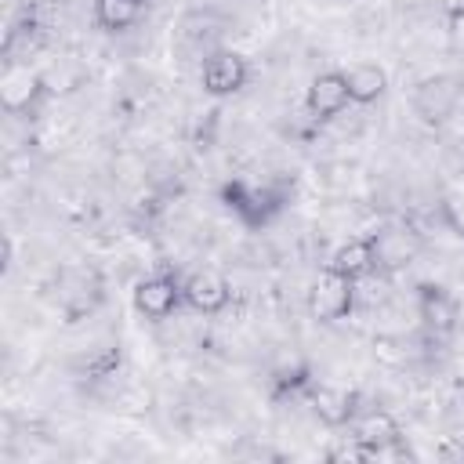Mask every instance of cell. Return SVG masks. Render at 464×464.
I'll return each instance as SVG.
<instances>
[{
    "label": "cell",
    "mask_w": 464,
    "mask_h": 464,
    "mask_svg": "<svg viewBox=\"0 0 464 464\" xmlns=\"http://www.w3.org/2000/svg\"><path fill=\"white\" fill-rule=\"evenodd\" d=\"M250 80V62L232 51V47H218L203 58L199 65V83L210 98H228V94H239Z\"/></svg>",
    "instance_id": "7"
},
{
    "label": "cell",
    "mask_w": 464,
    "mask_h": 464,
    "mask_svg": "<svg viewBox=\"0 0 464 464\" xmlns=\"http://www.w3.org/2000/svg\"><path fill=\"white\" fill-rule=\"evenodd\" d=\"M370 239L377 250V272H399L424 250L420 232H413L410 225H384V228L370 232Z\"/></svg>",
    "instance_id": "9"
},
{
    "label": "cell",
    "mask_w": 464,
    "mask_h": 464,
    "mask_svg": "<svg viewBox=\"0 0 464 464\" xmlns=\"http://www.w3.org/2000/svg\"><path fill=\"white\" fill-rule=\"evenodd\" d=\"M105 301V279L94 265L80 261V265H65L58 272L54 283V304L65 315V323H80L87 315H94Z\"/></svg>",
    "instance_id": "1"
},
{
    "label": "cell",
    "mask_w": 464,
    "mask_h": 464,
    "mask_svg": "<svg viewBox=\"0 0 464 464\" xmlns=\"http://www.w3.org/2000/svg\"><path fill=\"white\" fill-rule=\"evenodd\" d=\"M181 290H185V304L199 315H221L232 301V286L221 272H210V268H199L192 276L181 279Z\"/></svg>",
    "instance_id": "13"
},
{
    "label": "cell",
    "mask_w": 464,
    "mask_h": 464,
    "mask_svg": "<svg viewBox=\"0 0 464 464\" xmlns=\"http://www.w3.org/2000/svg\"><path fill=\"white\" fill-rule=\"evenodd\" d=\"M181 304H185V290L174 272H152L134 283V308H138V315H145L152 323L170 319Z\"/></svg>",
    "instance_id": "8"
},
{
    "label": "cell",
    "mask_w": 464,
    "mask_h": 464,
    "mask_svg": "<svg viewBox=\"0 0 464 464\" xmlns=\"http://www.w3.org/2000/svg\"><path fill=\"white\" fill-rule=\"evenodd\" d=\"M308 392H312V366L304 359H290V362L272 370V399L276 402L297 399V395H308Z\"/></svg>",
    "instance_id": "18"
},
{
    "label": "cell",
    "mask_w": 464,
    "mask_h": 464,
    "mask_svg": "<svg viewBox=\"0 0 464 464\" xmlns=\"http://www.w3.org/2000/svg\"><path fill=\"white\" fill-rule=\"evenodd\" d=\"M348 439H355L359 446H366L373 457H384L392 446H399L406 435H402V424L388 413V410H381V406H373V410H362V413H355V420H352V435Z\"/></svg>",
    "instance_id": "12"
},
{
    "label": "cell",
    "mask_w": 464,
    "mask_h": 464,
    "mask_svg": "<svg viewBox=\"0 0 464 464\" xmlns=\"http://www.w3.org/2000/svg\"><path fill=\"white\" fill-rule=\"evenodd\" d=\"M442 221L464 239V181L453 185V188L442 196Z\"/></svg>",
    "instance_id": "19"
},
{
    "label": "cell",
    "mask_w": 464,
    "mask_h": 464,
    "mask_svg": "<svg viewBox=\"0 0 464 464\" xmlns=\"http://www.w3.org/2000/svg\"><path fill=\"white\" fill-rule=\"evenodd\" d=\"M457 102H460V80L450 76V72H435V76H424L417 87H413V116L424 123V127H442L453 120L457 112Z\"/></svg>",
    "instance_id": "4"
},
{
    "label": "cell",
    "mask_w": 464,
    "mask_h": 464,
    "mask_svg": "<svg viewBox=\"0 0 464 464\" xmlns=\"http://www.w3.org/2000/svg\"><path fill=\"white\" fill-rule=\"evenodd\" d=\"M413 304H417L420 326H424L431 337H450V334L460 326V301H457L453 290L442 286V283H431V279L417 283Z\"/></svg>",
    "instance_id": "6"
},
{
    "label": "cell",
    "mask_w": 464,
    "mask_h": 464,
    "mask_svg": "<svg viewBox=\"0 0 464 464\" xmlns=\"http://www.w3.org/2000/svg\"><path fill=\"white\" fill-rule=\"evenodd\" d=\"M44 47V25L36 14H22L4 33V62H29Z\"/></svg>",
    "instance_id": "15"
},
{
    "label": "cell",
    "mask_w": 464,
    "mask_h": 464,
    "mask_svg": "<svg viewBox=\"0 0 464 464\" xmlns=\"http://www.w3.org/2000/svg\"><path fill=\"white\" fill-rule=\"evenodd\" d=\"M47 98V80L29 69V62H4L0 105L11 116H33Z\"/></svg>",
    "instance_id": "5"
},
{
    "label": "cell",
    "mask_w": 464,
    "mask_h": 464,
    "mask_svg": "<svg viewBox=\"0 0 464 464\" xmlns=\"http://www.w3.org/2000/svg\"><path fill=\"white\" fill-rule=\"evenodd\" d=\"M145 0H94V25L102 33H127L145 18Z\"/></svg>",
    "instance_id": "17"
},
{
    "label": "cell",
    "mask_w": 464,
    "mask_h": 464,
    "mask_svg": "<svg viewBox=\"0 0 464 464\" xmlns=\"http://www.w3.org/2000/svg\"><path fill=\"white\" fill-rule=\"evenodd\" d=\"M344 80H348L352 105H373L388 91V72L377 62H355L352 69H344Z\"/></svg>",
    "instance_id": "16"
},
{
    "label": "cell",
    "mask_w": 464,
    "mask_h": 464,
    "mask_svg": "<svg viewBox=\"0 0 464 464\" xmlns=\"http://www.w3.org/2000/svg\"><path fill=\"white\" fill-rule=\"evenodd\" d=\"M352 308H355V279L326 265L308 286V315L315 323H341L352 315Z\"/></svg>",
    "instance_id": "3"
},
{
    "label": "cell",
    "mask_w": 464,
    "mask_h": 464,
    "mask_svg": "<svg viewBox=\"0 0 464 464\" xmlns=\"http://www.w3.org/2000/svg\"><path fill=\"white\" fill-rule=\"evenodd\" d=\"M348 105H352V98H348V80H344V72L326 69V72L312 76V83H308V91H304V109H308L312 120L326 123V120L341 116Z\"/></svg>",
    "instance_id": "11"
},
{
    "label": "cell",
    "mask_w": 464,
    "mask_h": 464,
    "mask_svg": "<svg viewBox=\"0 0 464 464\" xmlns=\"http://www.w3.org/2000/svg\"><path fill=\"white\" fill-rule=\"evenodd\" d=\"M326 265L337 268L341 276L355 279V283L366 279V276H373V272H377V250H373V239H370V236H359V239L341 243V246L330 254Z\"/></svg>",
    "instance_id": "14"
},
{
    "label": "cell",
    "mask_w": 464,
    "mask_h": 464,
    "mask_svg": "<svg viewBox=\"0 0 464 464\" xmlns=\"http://www.w3.org/2000/svg\"><path fill=\"white\" fill-rule=\"evenodd\" d=\"M308 406L323 428H352L359 413V392L341 388V384H312Z\"/></svg>",
    "instance_id": "10"
},
{
    "label": "cell",
    "mask_w": 464,
    "mask_h": 464,
    "mask_svg": "<svg viewBox=\"0 0 464 464\" xmlns=\"http://www.w3.org/2000/svg\"><path fill=\"white\" fill-rule=\"evenodd\" d=\"M450 33L460 40L464 36V0H457L453 7H450Z\"/></svg>",
    "instance_id": "20"
},
{
    "label": "cell",
    "mask_w": 464,
    "mask_h": 464,
    "mask_svg": "<svg viewBox=\"0 0 464 464\" xmlns=\"http://www.w3.org/2000/svg\"><path fill=\"white\" fill-rule=\"evenodd\" d=\"M221 203L250 228H261L268 225L283 203H286V192L276 188V185H257V181H246V178H236V181H225L221 185Z\"/></svg>",
    "instance_id": "2"
}]
</instances>
